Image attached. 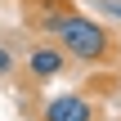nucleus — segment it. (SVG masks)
<instances>
[{"instance_id": "f257e3e1", "label": "nucleus", "mask_w": 121, "mask_h": 121, "mask_svg": "<svg viewBox=\"0 0 121 121\" xmlns=\"http://www.w3.org/2000/svg\"><path fill=\"white\" fill-rule=\"evenodd\" d=\"M58 45L67 49V58H76V63H103L108 54H112V36H108V27L103 22H94V18H85V13H63V22H58Z\"/></svg>"}, {"instance_id": "f03ea898", "label": "nucleus", "mask_w": 121, "mask_h": 121, "mask_svg": "<svg viewBox=\"0 0 121 121\" xmlns=\"http://www.w3.org/2000/svg\"><path fill=\"white\" fill-rule=\"evenodd\" d=\"M40 121H94V103L85 94H54L40 103Z\"/></svg>"}, {"instance_id": "7ed1b4c3", "label": "nucleus", "mask_w": 121, "mask_h": 121, "mask_svg": "<svg viewBox=\"0 0 121 121\" xmlns=\"http://www.w3.org/2000/svg\"><path fill=\"white\" fill-rule=\"evenodd\" d=\"M67 67V49L63 45H36L31 54H27V76H36V81H49V76H58Z\"/></svg>"}, {"instance_id": "20e7f679", "label": "nucleus", "mask_w": 121, "mask_h": 121, "mask_svg": "<svg viewBox=\"0 0 121 121\" xmlns=\"http://www.w3.org/2000/svg\"><path fill=\"white\" fill-rule=\"evenodd\" d=\"M9 72H13V54L0 45V76H9Z\"/></svg>"}]
</instances>
